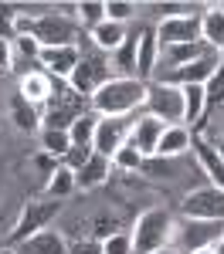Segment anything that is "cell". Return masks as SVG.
Listing matches in <instances>:
<instances>
[{
    "label": "cell",
    "mask_w": 224,
    "mask_h": 254,
    "mask_svg": "<svg viewBox=\"0 0 224 254\" xmlns=\"http://www.w3.org/2000/svg\"><path fill=\"white\" fill-rule=\"evenodd\" d=\"M146 102V81L140 78H109L95 95L88 98V109L102 119H119L143 112Z\"/></svg>",
    "instance_id": "obj_1"
},
{
    "label": "cell",
    "mask_w": 224,
    "mask_h": 254,
    "mask_svg": "<svg viewBox=\"0 0 224 254\" xmlns=\"http://www.w3.org/2000/svg\"><path fill=\"white\" fill-rule=\"evenodd\" d=\"M133 254H156L173 241V214L163 207H149L133 224Z\"/></svg>",
    "instance_id": "obj_2"
},
{
    "label": "cell",
    "mask_w": 224,
    "mask_h": 254,
    "mask_svg": "<svg viewBox=\"0 0 224 254\" xmlns=\"http://www.w3.org/2000/svg\"><path fill=\"white\" fill-rule=\"evenodd\" d=\"M224 237V220H204V217H173V241L170 248L177 254H194L204 248H218Z\"/></svg>",
    "instance_id": "obj_3"
},
{
    "label": "cell",
    "mask_w": 224,
    "mask_h": 254,
    "mask_svg": "<svg viewBox=\"0 0 224 254\" xmlns=\"http://www.w3.org/2000/svg\"><path fill=\"white\" fill-rule=\"evenodd\" d=\"M78 48H81V61H78V68L72 71L68 85H72V92H78V95L92 98V95L102 88V85H105V81L116 78V75H112L109 55L95 51V48H92V41H78Z\"/></svg>",
    "instance_id": "obj_4"
},
{
    "label": "cell",
    "mask_w": 224,
    "mask_h": 254,
    "mask_svg": "<svg viewBox=\"0 0 224 254\" xmlns=\"http://www.w3.org/2000/svg\"><path fill=\"white\" fill-rule=\"evenodd\" d=\"M143 112L153 116V119H160L163 126H180V122H183V92L177 88V85L149 81V85H146Z\"/></svg>",
    "instance_id": "obj_5"
},
{
    "label": "cell",
    "mask_w": 224,
    "mask_h": 254,
    "mask_svg": "<svg viewBox=\"0 0 224 254\" xmlns=\"http://www.w3.org/2000/svg\"><path fill=\"white\" fill-rule=\"evenodd\" d=\"M27 38H34L41 48H72L81 41V34L65 14H41V17H31Z\"/></svg>",
    "instance_id": "obj_6"
},
{
    "label": "cell",
    "mask_w": 224,
    "mask_h": 254,
    "mask_svg": "<svg viewBox=\"0 0 224 254\" xmlns=\"http://www.w3.org/2000/svg\"><path fill=\"white\" fill-rule=\"evenodd\" d=\"M58 214H61V200H51V196H44V200H27L24 210H20V217H17V224H14V231H10V244H20V241H27L31 234L51 227V220Z\"/></svg>",
    "instance_id": "obj_7"
},
{
    "label": "cell",
    "mask_w": 224,
    "mask_h": 254,
    "mask_svg": "<svg viewBox=\"0 0 224 254\" xmlns=\"http://www.w3.org/2000/svg\"><path fill=\"white\" fill-rule=\"evenodd\" d=\"M221 51H207L204 58L190 61V64H183V68H173V71H166V75H156L153 81H160V85H207V81L214 78L218 71H221Z\"/></svg>",
    "instance_id": "obj_8"
},
{
    "label": "cell",
    "mask_w": 224,
    "mask_h": 254,
    "mask_svg": "<svg viewBox=\"0 0 224 254\" xmlns=\"http://www.w3.org/2000/svg\"><path fill=\"white\" fill-rule=\"evenodd\" d=\"M183 217H204V220H224V190L221 187H201L190 190L180 203Z\"/></svg>",
    "instance_id": "obj_9"
},
{
    "label": "cell",
    "mask_w": 224,
    "mask_h": 254,
    "mask_svg": "<svg viewBox=\"0 0 224 254\" xmlns=\"http://www.w3.org/2000/svg\"><path fill=\"white\" fill-rule=\"evenodd\" d=\"M129 129H133V116H119V119H102L99 116V129H95V139H92V149L99 156H116V149L126 146L129 139Z\"/></svg>",
    "instance_id": "obj_10"
},
{
    "label": "cell",
    "mask_w": 224,
    "mask_h": 254,
    "mask_svg": "<svg viewBox=\"0 0 224 254\" xmlns=\"http://www.w3.org/2000/svg\"><path fill=\"white\" fill-rule=\"evenodd\" d=\"M163 126L160 119H153V116H146V112H136L133 116V129H129V146L140 153L143 159H149V156H156V146H160V136H163Z\"/></svg>",
    "instance_id": "obj_11"
},
{
    "label": "cell",
    "mask_w": 224,
    "mask_h": 254,
    "mask_svg": "<svg viewBox=\"0 0 224 254\" xmlns=\"http://www.w3.org/2000/svg\"><path fill=\"white\" fill-rule=\"evenodd\" d=\"M201 17H204V14H187V17L156 20V41H160V48H166V44H190V41H204L201 38Z\"/></svg>",
    "instance_id": "obj_12"
},
{
    "label": "cell",
    "mask_w": 224,
    "mask_h": 254,
    "mask_svg": "<svg viewBox=\"0 0 224 254\" xmlns=\"http://www.w3.org/2000/svg\"><path fill=\"white\" fill-rule=\"evenodd\" d=\"M78 61H81L78 44H72V48H41V55H38L41 68H44L51 78H61V81L72 78V71L78 68Z\"/></svg>",
    "instance_id": "obj_13"
},
{
    "label": "cell",
    "mask_w": 224,
    "mask_h": 254,
    "mask_svg": "<svg viewBox=\"0 0 224 254\" xmlns=\"http://www.w3.org/2000/svg\"><path fill=\"white\" fill-rule=\"evenodd\" d=\"M160 68V41H156V27H140V41H136V78L140 81H153Z\"/></svg>",
    "instance_id": "obj_14"
},
{
    "label": "cell",
    "mask_w": 224,
    "mask_h": 254,
    "mask_svg": "<svg viewBox=\"0 0 224 254\" xmlns=\"http://www.w3.org/2000/svg\"><path fill=\"white\" fill-rule=\"evenodd\" d=\"M61 85H65L61 78H51L44 68H34V71H27V75L20 78V92H17V95L27 98L31 105H38V109H41V105L51 102V95L58 92Z\"/></svg>",
    "instance_id": "obj_15"
},
{
    "label": "cell",
    "mask_w": 224,
    "mask_h": 254,
    "mask_svg": "<svg viewBox=\"0 0 224 254\" xmlns=\"http://www.w3.org/2000/svg\"><path fill=\"white\" fill-rule=\"evenodd\" d=\"M190 149H194V156H197V170H204V173L211 176V187H221L224 190V156H221V149H214V146L201 136H194Z\"/></svg>",
    "instance_id": "obj_16"
},
{
    "label": "cell",
    "mask_w": 224,
    "mask_h": 254,
    "mask_svg": "<svg viewBox=\"0 0 224 254\" xmlns=\"http://www.w3.org/2000/svg\"><path fill=\"white\" fill-rule=\"evenodd\" d=\"M190 142H194V129L187 126H166L160 136V146H156V156H166V159H180L183 153H190Z\"/></svg>",
    "instance_id": "obj_17"
},
{
    "label": "cell",
    "mask_w": 224,
    "mask_h": 254,
    "mask_svg": "<svg viewBox=\"0 0 224 254\" xmlns=\"http://www.w3.org/2000/svg\"><path fill=\"white\" fill-rule=\"evenodd\" d=\"M17 251L20 254H68V241H65V234L44 227L38 234H31L27 241H20Z\"/></svg>",
    "instance_id": "obj_18"
},
{
    "label": "cell",
    "mask_w": 224,
    "mask_h": 254,
    "mask_svg": "<svg viewBox=\"0 0 224 254\" xmlns=\"http://www.w3.org/2000/svg\"><path fill=\"white\" fill-rule=\"evenodd\" d=\"M201 38L211 51H224V3H207L204 7Z\"/></svg>",
    "instance_id": "obj_19"
},
{
    "label": "cell",
    "mask_w": 224,
    "mask_h": 254,
    "mask_svg": "<svg viewBox=\"0 0 224 254\" xmlns=\"http://www.w3.org/2000/svg\"><path fill=\"white\" fill-rule=\"evenodd\" d=\"M109 173H112V159H109V156H99V153H92V156H88V163H85L81 170H75V187H78V190L102 187V183L109 180Z\"/></svg>",
    "instance_id": "obj_20"
},
{
    "label": "cell",
    "mask_w": 224,
    "mask_h": 254,
    "mask_svg": "<svg viewBox=\"0 0 224 254\" xmlns=\"http://www.w3.org/2000/svg\"><path fill=\"white\" fill-rule=\"evenodd\" d=\"M126 38H129L126 24H112V20H102L95 31H88L92 48H95V51H102V55H112V51H116V48H119Z\"/></svg>",
    "instance_id": "obj_21"
},
{
    "label": "cell",
    "mask_w": 224,
    "mask_h": 254,
    "mask_svg": "<svg viewBox=\"0 0 224 254\" xmlns=\"http://www.w3.org/2000/svg\"><path fill=\"white\" fill-rule=\"evenodd\" d=\"M136 41H140V34H129L109 55V64H112V75L116 78H136Z\"/></svg>",
    "instance_id": "obj_22"
},
{
    "label": "cell",
    "mask_w": 224,
    "mask_h": 254,
    "mask_svg": "<svg viewBox=\"0 0 224 254\" xmlns=\"http://www.w3.org/2000/svg\"><path fill=\"white\" fill-rule=\"evenodd\" d=\"M183 126L194 129L207 109V85H183Z\"/></svg>",
    "instance_id": "obj_23"
},
{
    "label": "cell",
    "mask_w": 224,
    "mask_h": 254,
    "mask_svg": "<svg viewBox=\"0 0 224 254\" xmlns=\"http://www.w3.org/2000/svg\"><path fill=\"white\" fill-rule=\"evenodd\" d=\"M10 116H14V126L24 129V132H38V129H41V119H44L38 105H31L27 98H20V95L10 102Z\"/></svg>",
    "instance_id": "obj_24"
},
{
    "label": "cell",
    "mask_w": 224,
    "mask_h": 254,
    "mask_svg": "<svg viewBox=\"0 0 224 254\" xmlns=\"http://www.w3.org/2000/svg\"><path fill=\"white\" fill-rule=\"evenodd\" d=\"M95 129H99V116H95V112H85V116H78V119H75V126L68 129L72 146H92Z\"/></svg>",
    "instance_id": "obj_25"
},
{
    "label": "cell",
    "mask_w": 224,
    "mask_h": 254,
    "mask_svg": "<svg viewBox=\"0 0 224 254\" xmlns=\"http://www.w3.org/2000/svg\"><path fill=\"white\" fill-rule=\"evenodd\" d=\"M41 149L51 153V156L65 159V153L72 149V136L65 129H41Z\"/></svg>",
    "instance_id": "obj_26"
},
{
    "label": "cell",
    "mask_w": 224,
    "mask_h": 254,
    "mask_svg": "<svg viewBox=\"0 0 224 254\" xmlns=\"http://www.w3.org/2000/svg\"><path fill=\"white\" fill-rule=\"evenodd\" d=\"M72 190H78V187H75V173H72L68 166H58V170L51 173V180H48V196H51V200H65Z\"/></svg>",
    "instance_id": "obj_27"
},
{
    "label": "cell",
    "mask_w": 224,
    "mask_h": 254,
    "mask_svg": "<svg viewBox=\"0 0 224 254\" xmlns=\"http://www.w3.org/2000/svg\"><path fill=\"white\" fill-rule=\"evenodd\" d=\"M75 10H78V20L85 31H95L105 20V3L102 0H81V3H75Z\"/></svg>",
    "instance_id": "obj_28"
},
{
    "label": "cell",
    "mask_w": 224,
    "mask_h": 254,
    "mask_svg": "<svg viewBox=\"0 0 224 254\" xmlns=\"http://www.w3.org/2000/svg\"><path fill=\"white\" fill-rule=\"evenodd\" d=\"M149 10H153V14H156L160 20L187 17V14H204L201 3H177V0H170V3H149Z\"/></svg>",
    "instance_id": "obj_29"
},
{
    "label": "cell",
    "mask_w": 224,
    "mask_h": 254,
    "mask_svg": "<svg viewBox=\"0 0 224 254\" xmlns=\"http://www.w3.org/2000/svg\"><path fill=\"white\" fill-rule=\"evenodd\" d=\"M136 3L133 0H105V20H112V24H129V20L136 17Z\"/></svg>",
    "instance_id": "obj_30"
},
{
    "label": "cell",
    "mask_w": 224,
    "mask_h": 254,
    "mask_svg": "<svg viewBox=\"0 0 224 254\" xmlns=\"http://www.w3.org/2000/svg\"><path fill=\"white\" fill-rule=\"evenodd\" d=\"M112 170H122V173H136L143 170V156L126 142L122 149H116V156H112Z\"/></svg>",
    "instance_id": "obj_31"
},
{
    "label": "cell",
    "mask_w": 224,
    "mask_h": 254,
    "mask_svg": "<svg viewBox=\"0 0 224 254\" xmlns=\"http://www.w3.org/2000/svg\"><path fill=\"white\" fill-rule=\"evenodd\" d=\"M102 251L105 254H133V234L129 231H116L102 241Z\"/></svg>",
    "instance_id": "obj_32"
},
{
    "label": "cell",
    "mask_w": 224,
    "mask_h": 254,
    "mask_svg": "<svg viewBox=\"0 0 224 254\" xmlns=\"http://www.w3.org/2000/svg\"><path fill=\"white\" fill-rule=\"evenodd\" d=\"M143 170H146L149 176H177V159L149 156V159H143Z\"/></svg>",
    "instance_id": "obj_33"
},
{
    "label": "cell",
    "mask_w": 224,
    "mask_h": 254,
    "mask_svg": "<svg viewBox=\"0 0 224 254\" xmlns=\"http://www.w3.org/2000/svg\"><path fill=\"white\" fill-rule=\"evenodd\" d=\"M92 153H95L92 146H72V149L65 153V159H61V166H68V170L75 173V170H81V166L88 163V156H92Z\"/></svg>",
    "instance_id": "obj_34"
},
{
    "label": "cell",
    "mask_w": 224,
    "mask_h": 254,
    "mask_svg": "<svg viewBox=\"0 0 224 254\" xmlns=\"http://www.w3.org/2000/svg\"><path fill=\"white\" fill-rule=\"evenodd\" d=\"M68 254H105V251H102V241H95V237H85V241L68 244Z\"/></svg>",
    "instance_id": "obj_35"
},
{
    "label": "cell",
    "mask_w": 224,
    "mask_h": 254,
    "mask_svg": "<svg viewBox=\"0 0 224 254\" xmlns=\"http://www.w3.org/2000/svg\"><path fill=\"white\" fill-rule=\"evenodd\" d=\"M14 48H17L20 55H24V58L27 61H34V64H38V55H41V44L34 38H17L14 41Z\"/></svg>",
    "instance_id": "obj_36"
},
{
    "label": "cell",
    "mask_w": 224,
    "mask_h": 254,
    "mask_svg": "<svg viewBox=\"0 0 224 254\" xmlns=\"http://www.w3.org/2000/svg\"><path fill=\"white\" fill-rule=\"evenodd\" d=\"M14 41H7V38H0V71H7L10 64H14Z\"/></svg>",
    "instance_id": "obj_37"
},
{
    "label": "cell",
    "mask_w": 224,
    "mask_h": 254,
    "mask_svg": "<svg viewBox=\"0 0 224 254\" xmlns=\"http://www.w3.org/2000/svg\"><path fill=\"white\" fill-rule=\"evenodd\" d=\"M0 254H20L17 248H10V244H3V248H0Z\"/></svg>",
    "instance_id": "obj_38"
},
{
    "label": "cell",
    "mask_w": 224,
    "mask_h": 254,
    "mask_svg": "<svg viewBox=\"0 0 224 254\" xmlns=\"http://www.w3.org/2000/svg\"><path fill=\"white\" fill-rule=\"evenodd\" d=\"M194 254H218V248H204V251H194Z\"/></svg>",
    "instance_id": "obj_39"
},
{
    "label": "cell",
    "mask_w": 224,
    "mask_h": 254,
    "mask_svg": "<svg viewBox=\"0 0 224 254\" xmlns=\"http://www.w3.org/2000/svg\"><path fill=\"white\" fill-rule=\"evenodd\" d=\"M156 254H177V251H173V248H163V251H156Z\"/></svg>",
    "instance_id": "obj_40"
},
{
    "label": "cell",
    "mask_w": 224,
    "mask_h": 254,
    "mask_svg": "<svg viewBox=\"0 0 224 254\" xmlns=\"http://www.w3.org/2000/svg\"><path fill=\"white\" fill-rule=\"evenodd\" d=\"M218 254H224V237H221V241H218Z\"/></svg>",
    "instance_id": "obj_41"
},
{
    "label": "cell",
    "mask_w": 224,
    "mask_h": 254,
    "mask_svg": "<svg viewBox=\"0 0 224 254\" xmlns=\"http://www.w3.org/2000/svg\"><path fill=\"white\" fill-rule=\"evenodd\" d=\"M0 75H3V71H0Z\"/></svg>",
    "instance_id": "obj_42"
}]
</instances>
